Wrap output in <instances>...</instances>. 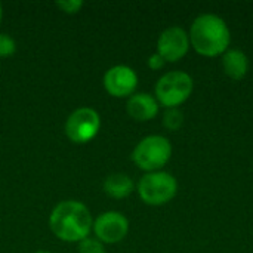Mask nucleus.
Segmentation results:
<instances>
[{"mask_svg": "<svg viewBox=\"0 0 253 253\" xmlns=\"http://www.w3.org/2000/svg\"><path fill=\"white\" fill-rule=\"evenodd\" d=\"M191 49L200 56H222L231 44V30L224 18L216 13L196 16L188 30Z\"/></svg>", "mask_w": 253, "mask_h": 253, "instance_id": "nucleus-1", "label": "nucleus"}, {"mask_svg": "<svg viewBox=\"0 0 253 253\" xmlns=\"http://www.w3.org/2000/svg\"><path fill=\"white\" fill-rule=\"evenodd\" d=\"M49 227L59 240L67 243H80L89 237L93 219L83 203L65 200L53 208L49 216Z\"/></svg>", "mask_w": 253, "mask_h": 253, "instance_id": "nucleus-2", "label": "nucleus"}, {"mask_svg": "<svg viewBox=\"0 0 253 253\" xmlns=\"http://www.w3.org/2000/svg\"><path fill=\"white\" fill-rule=\"evenodd\" d=\"M194 90L193 77L181 70L165 73L154 86V98L165 108H179Z\"/></svg>", "mask_w": 253, "mask_h": 253, "instance_id": "nucleus-3", "label": "nucleus"}, {"mask_svg": "<svg viewBox=\"0 0 253 253\" xmlns=\"http://www.w3.org/2000/svg\"><path fill=\"white\" fill-rule=\"evenodd\" d=\"M172 144L163 135H148L142 138L132 151L133 163L145 173L162 170L172 159Z\"/></svg>", "mask_w": 253, "mask_h": 253, "instance_id": "nucleus-4", "label": "nucleus"}, {"mask_svg": "<svg viewBox=\"0 0 253 253\" xmlns=\"http://www.w3.org/2000/svg\"><path fill=\"white\" fill-rule=\"evenodd\" d=\"M136 191L145 205L165 206L176 197L178 181L172 173L166 170L150 172L139 179Z\"/></svg>", "mask_w": 253, "mask_h": 253, "instance_id": "nucleus-5", "label": "nucleus"}, {"mask_svg": "<svg viewBox=\"0 0 253 253\" xmlns=\"http://www.w3.org/2000/svg\"><path fill=\"white\" fill-rule=\"evenodd\" d=\"M101 127L98 111L90 107L74 110L65 122V135L74 144H86L92 141Z\"/></svg>", "mask_w": 253, "mask_h": 253, "instance_id": "nucleus-6", "label": "nucleus"}, {"mask_svg": "<svg viewBox=\"0 0 253 253\" xmlns=\"http://www.w3.org/2000/svg\"><path fill=\"white\" fill-rule=\"evenodd\" d=\"M188 31L179 25H172L163 30L157 39V53L166 62H178L190 52Z\"/></svg>", "mask_w": 253, "mask_h": 253, "instance_id": "nucleus-7", "label": "nucleus"}, {"mask_svg": "<svg viewBox=\"0 0 253 253\" xmlns=\"http://www.w3.org/2000/svg\"><path fill=\"white\" fill-rule=\"evenodd\" d=\"M92 230L101 243L116 245L127 236L129 221L123 213L116 212V211H110V212L101 213L93 221Z\"/></svg>", "mask_w": 253, "mask_h": 253, "instance_id": "nucleus-8", "label": "nucleus"}, {"mask_svg": "<svg viewBox=\"0 0 253 253\" xmlns=\"http://www.w3.org/2000/svg\"><path fill=\"white\" fill-rule=\"evenodd\" d=\"M104 87L114 98H129L138 87V74L127 65H114L104 74Z\"/></svg>", "mask_w": 253, "mask_h": 253, "instance_id": "nucleus-9", "label": "nucleus"}, {"mask_svg": "<svg viewBox=\"0 0 253 253\" xmlns=\"http://www.w3.org/2000/svg\"><path fill=\"white\" fill-rule=\"evenodd\" d=\"M126 111L136 122H150L157 117L160 111V104L157 102L154 95L138 92L127 98Z\"/></svg>", "mask_w": 253, "mask_h": 253, "instance_id": "nucleus-10", "label": "nucleus"}, {"mask_svg": "<svg viewBox=\"0 0 253 253\" xmlns=\"http://www.w3.org/2000/svg\"><path fill=\"white\" fill-rule=\"evenodd\" d=\"M221 65L227 77H230L231 80H242L246 77L251 64L248 55L243 50L237 47H230L221 56Z\"/></svg>", "mask_w": 253, "mask_h": 253, "instance_id": "nucleus-11", "label": "nucleus"}, {"mask_svg": "<svg viewBox=\"0 0 253 253\" xmlns=\"http://www.w3.org/2000/svg\"><path fill=\"white\" fill-rule=\"evenodd\" d=\"M135 190L132 178L126 173H111L104 181V191L107 196L116 200L129 197Z\"/></svg>", "mask_w": 253, "mask_h": 253, "instance_id": "nucleus-12", "label": "nucleus"}, {"mask_svg": "<svg viewBox=\"0 0 253 253\" xmlns=\"http://www.w3.org/2000/svg\"><path fill=\"white\" fill-rule=\"evenodd\" d=\"M185 117L184 113L179 108H166L163 113V126L170 130V132H176L184 126Z\"/></svg>", "mask_w": 253, "mask_h": 253, "instance_id": "nucleus-13", "label": "nucleus"}, {"mask_svg": "<svg viewBox=\"0 0 253 253\" xmlns=\"http://www.w3.org/2000/svg\"><path fill=\"white\" fill-rule=\"evenodd\" d=\"M79 253H105V248L98 239L87 237L79 243Z\"/></svg>", "mask_w": 253, "mask_h": 253, "instance_id": "nucleus-14", "label": "nucleus"}, {"mask_svg": "<svg viewBox=\"0 0 253 253\" xmlns=\"http://www.w3.org/2000/svg\"><path fill=\"white\" fill-rule=\"evenodd\" d=\"M15 52H16L15 40L6 33H0V58L12 56Z\"/></svg>", "mask_w": 253, "mask_h": 253, "instance_id": "nucleus-15", "label": "nucleus"}, {"mask_svg": "<svg viewBox=\"0 0 253 253\" xmlns=\"http://www.w3.org/2000/svg\"><path fill=\"white\" fill-rule=\"evenodd\" d=\"M56 7H59L64 13H77L80 7H83V1H79V0L56 1Z\"/></svg>", "mask_w": 253, "mask_h": 253, "instance_id": "nucleus-16", "label": "nucleus"}, {"mask_svg": "<svg viewBox=\"0 0 253 253\" xmlns=\"http://www.w3.org/2000/svg\"><path fill=\"white\" fill-rule=\"evenodd\" d=\"M147 65H148V68H151L153 71H157V70H162V68L166 65V61L156 52V53L150 55V58H148V61H147Z\"/></svg>", "mask_w": 253, "mask_h": 253, "instance_id": "nucleus-17", "label": "nucleus"}, {"mask_svg": "<svg viewBox=\"0 0 253 253\" xmlns=\"http://www.w3.org/2000/svg\"><path fill=\"white\" fill-rule=\"evenodd\" d=\"M1 18H3V7H1V4H0V22H1Z\"/></svg>", "mask_w": 253, "mask_h": 253, "instance_id": "nucleus-18", "label": "nucleus"}, {"mask_svg": "<svg viewBox=\"0 0 253 253\" xmlns=\"http://www.w3.org/2000/svg\"><path fill=\"white\" fill-rule=\"evenodd\" d=\"M37 253H49V252H37Z\"/></svg>", "mask_w": 253, "mask_h": 253, "instance_id": "nucleus-19", "label": "nucleus"}]
</instances>
